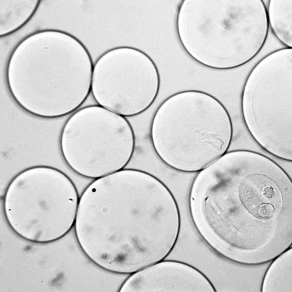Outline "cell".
I'll use <instances>...</instances> for the list:
<instances>
[{
	"label": "cell",
	"instance_id": "cell-2",
	"mask_svg": "<svg viewBox=\"0 0 292 292\" xmlns=\"http://www.w3.org/2000/svg\"><path fill=\"white\" fill-rule=\"evenodd\" d=\"M233 135L231 118L213 96L198 91L175 93L157 109L151 138L167 165L184 172H198L229 149Z\"/></svg>",
	"mask_w": 292,
	"mask_h": 292
},
{
	"label": "cell",
	"instance_id": "cell-1",
	"mask_svg": "<svg viewBox=\"0 0 292 292\" xmlns=\"http://www.w3.org/2000/svg\"><path fill=\"white\" fill-rule=\"evenodd\" d=\"M74 227L91 261L108 272L131 274L169 255L178 239L181 216L161 181L142 170L123 169L85 188Z\"/></svg>",
	"mask_w": 292,
	"mask_h": 292
},
{
	"label": "cell",
	"instance_id": "cell-5",
	"mask_svg": "<svg viewBox=\"0 0 292 292\" xmlns=\"http://www.w3.org/2000/svg\"><path fill=\"white\" fill-rule=\"evenodd\" d=\"M161 83L158 68L141 50L122 46L95 64L92 91L99 106L125 116L139 114L153 103Z\"/></svg>",
	"mask_w": 292,
	"mask_h": 292
},
{
	"label": "cell",
	"instance_id": "cell-3",
	"mask_svg": "<svg viewBox=\"0 0 292 292\" xmlns=\"http://www.w3.org/2000/svg\"><path fill=\"white\" fill-rule=\"evenodd\" d=\"M79 197L61 170L36 165L17 174L5 193V219L17 235L37 243L61 238L74 226Z\"/></svg>",
	"mask_w": 292,
	"mask_h": 292
},
{
	"label": "cell",
	"instance_id": "cell-6",
	"mask_svg": "<svg viewBox=\"0 0 292 292\" xmlns=\"http://www.w3.org/2000/svg\"><path fill=\"white\" fill-rule=\"evenodd\" d=\"M241 110L248 131L260 146L278 158L291 162V90L244 89Z\"/></svg>",
	"mask_w": 292,
	"mask_h": 292
},
{
	"label": "cell",
	"instance_id": "cell-7",
	"mask_svg": "<svg viewBox=\"0 0 292 292\" xmlns=\"http://www.w3.org/2000/svg\"><path fill=\"white\" fill-rule=\"evenodd\" d=\"M209 279L187 263L162 260L133 273L123 282L120 292H201Z\"/></svg>",
	"mask_w": 292,
	"mask_h": 292
},
{
	"label": "cell",
	"instance_id": "cell-4",
	"mask_svg": "<svg viewBox=\"0 0 292 292\" xmlns=\"http://www.w3.org/2000/svg\"><path fill=\"white\" fill-rule=\"evenodd\" d=\"M134 148V134L128 121L100 106L75 111L65 123L60 136L65 162L88 178L98 179L124 169Z\"/></svg>",
	"mask_w": 292,
	"mask_h": 292
}]
</instances>
